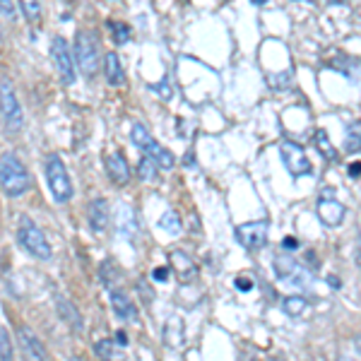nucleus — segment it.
Masks as SVG:
<instances>
[{"label": "nucleus", "instance_id": "6ab92c4d", "mask_svg": "<svg viewBox=\"0 0 361 361\" xmlns=\"http://www.w3.org/2000/svg\"><path fill=\"white\" fill-rule=\"evenodd\" d=\"M116 224H118L121 234L130 238L137 231V217H135V212H133V209L128 207V205H123V207L118 209V214H116Z\"/></svg>", "mask_w": 361, "mask_h": 361}, {"label": "nucleus", "instance_id": "aec40b11", "mask_svg": "<svg viewBox=\"0 0 361 361\" xmlns=\"http://www.w3.org/2000/svg\"><path fill=\"white\" fill-rule=\"evenodd\" d=\"M164 340H166L169 347H180V345H183V323H180V318H171L166 323Z\"/></svg>", "mask_w": 361, "mask_h": 361}, {"label": "nucleus", "instance_id": "0eeeda50", "mask_svg": "<svg viewBox=\"0 0 361 361\" xmlns=\"http://www.w3.org/2000/svg\"><path fill=\"white\" fill-rule=\"evenodd\" d=\"M51 58H54V66H56L63 82L73 85L75 82V61H73V51H70V46L63 37H56L54 42H51Z\"/></svg>", "mask_w": 361, "mask_h": 361}, {"label": "nucleus", "instance_id": "9d476101", "mask_svg": "<svg viewBox=\"0 0 361 361\" xmlns=\"http://www.w3.org/2000/svg\"><path fill=\"white\" fill-rule=\"evenodd\" d=\"M318 217L323 224L328 226H337L345 217V207H342L340 200H335V190H323L318 200Z\"/></svg>", "mask_w": 361, "mask_h": 361}, {"label": "nucleus", "instance_id": "c756f323", "mask_svg": "<svg viewBox=\"0 0 361 361\" xmlns=\"http://www.w3.org/2000/svg\"><path fill=\"white\" fill-rule=\"evenodd\" d=\"M94 352L99 354L102 359H111L114 357V340H102V342H97V347H94Z\"/></svg>", "mask_w": 361, "mask_h": 361}, {"label": "nucleus", "instance_id": "f03ea898", "mask_svg": "<svg viewBox=\"0 0 361 361\" xmlns=\"http://www.w3.org/2000/svg\"><path fill=\"white\" fill-rule=\"evenodd\" d=\"M17 241H20V246L27 250V253H32L34 258L39 260H49L51 258V243L49 238L44 236V231L39 229L37 224L32 222L29 217L22 214L20 222H17Z\"/></svg>", "mask_w": 361, "mask_h": 361}, {"label": "nucleus", "instance_id": "423d86ee", "mask_svg": "<svg viewBox=\"0 0 361 361\" xmlns=\"http://www.w3.org/2000/svg\"><path fill=\"white\" fill-rule=\"evenodd\" d=\"M75 51H78V66L80 70L92 78L99 68V44L90 32H80L75 37Z\"/></svg>", "mask_w": 361, "mask_h": 361}, {"label": "nucleus", "instance_id": "79ce46f5", "mask_svg": "<svg viewBox=\"0 0 361 361\" xmlns=\"http://www.w3.org/2000/svg\"><path fill=\"white\" fill-rule=\"evenodd\" d=\"M308 3H313V0H308Z\"/></svg>", "mask_w": 361, "mask_h": 361}, {"label": "nucleus", "instance_id": "39448f33", "mask_svg": "<svg viewBox=\"0 0 361 361\" xmlns=\"http://www.w3.org/2000/svg\"><path fill=\"white\" fill-rule=\"evenodd\" d=\"M0 114H3L8 130H22L25 126V116H22V106L15 97V87L10 80H0Z\"/></svg>", "mask_w": 361, "mask_h": 361}, {"label": "nucleus", "instance_id": "6e6552de", "mask_svg": "<svg viewBox=\"0 0 361 361\" xmlns=\"http://www.w3.org/2000/svg\"><path fill=\"white\" fill-rule=\"evenodd\" d=\"M279 154H282L284 166L289 169V173H292L294 178L311 173V161H308V154L304 152V147H299V145L292 142V140H284V142L279 145Z\"/></svg>", "mask_w": 361, "mask_h": 361}, {"label": "nucleus", "instance_id": "a19ab883", "mask_svg": "<svg viewBox=\"0 0 361 361\" xmlns=\"http://www.w3.org/2000/svg\"><path fill=\"white\" fill-rule=\"evenodd\" d=\"M328 3H345V0H328Z\"/></svg>", "mask_w": 361, "mask_h": 361}, {"label": "nucleus", "instance_id": "dca6fc26", "mask_svg": "<svg viewBox=\"0 0 361 361\" xmlns=\"http://www.w3.org/2000/svg\"><path fill=\"white\" fill-rule=\"evenodd\" d=\"M104 75H106V82L111 87H121L126 82L123 68H121V58L116 56V51H109L104 58Z\"/></svg>", "mask_w": 361, "mask_h": 361}, {"label": "nucleus", "instance_id": "cd10ccee", "mask_svg": "<svg viewBox=\"0 0 361 361\" xmlns=\"http://www.w3.org/2000/svg\"><path fill=\"white\" fill-rule=\"evenodd\" d=\"M13 357H15V352H13V345H10L8 330L0 328V359H3V361H10Z\"/></svg>", "mask_w": 361, "mask_h": 361}, {"label": "nucleus", "instance_id": "2f4dec72", "mask_svg": "<svg viewBox=\"0 0 361 361\" xmlns=\"http://www.w3.org/2000/svg\"><path fill=\"white\" fill-rule=\"evenodd\" d=\"M152 90H154L161 99H169V97H171V94H169V80H166V78L161 80V82L157 85V87H152Z\"/></svg>", "mask_w": 361, "mask_h": 361}, {"label": "nucleus", "instance_id": "393cba45", "mask_svg": "<svg viewBox=\"0 0 361 361\" xmlns=\"http://www.w3.org/2000/svg\"><path fill=\"white\" fill-rule=\"evenodd\" d=\"M306 306H308V301L304 299V296H287V299H284V304H282L284 313H289L292 318L301 316V313L306 311Z\"/></svg>", "mask_w": 361, "mask_h": 361}, {"label": "nucleus", "instance_id": "ea45409f", "mask_svg": "<svg viewBox=\"0 0 361 361\" xmlns=\"http://www.w3.org/2000/svg\"><path fill=\"white\" fill-rule=\"evenodd\" d=\"M250 3H255V5H263V3H265V0H250Z\"/></svg>", "mask_w": 361, "mask_h": 361}, {"label": "nucleus", "instance_id": "bb28decb", "mask_svg": "<svg viewBox=\"0 0 361 361\" xmlns=\"http://www.w3.org/2000/svg\"><path fill=\"white\" fill-rule=\"evenodd\" d=\"M109 29H111V37L118 46L130 42V27L126 22H109Z\"/></svg>", "mask_w": 361, "mask_h": 361}, {"label": "nucleus", "instance_id": "f3484780", "mask_svg": "<svg viewBox=\"0 0 361 361\" xmlns=\"http://www.w3.org/2000/svg\"><path fill=\"white\" fill-rule=\"evenodd\" d=\"M171 263H173V270L178 272V277L183 279V282H190V279L197 275L195 263L183 253V250H173V253H171Z\"/></svg>", "mask_w": 361, "mask_h": 361}, {"label": "nucleus", "instance_id": "473e14b6", "mask_svg": "<svg viewBox=\"0 0 361 361\" xmlns=\"http://www.w3.org/2000/svg\"><path fill=\"white\" fill-rule=\"evenodd\" d=\"M236 289H241V292H250V289H253V279L236 277Z\"/></svg>", "mask_w": 361, "mask_h": 361}, {"label": "nucleus", "instance_id": "4468645a", "mask_svg": "<svg viewBox=\"0 0 361 361\" xmlns=\"http://www.w3.org/2000/svg\"><path fill=\"white\" fill-rule=\"evenodd\" d=\"M56 308H58V316H61L70 328L75 330V333H82L85 323H82V316H80V311L75 308L66 296H56Z\"/></svg>", "mask_w": 361, "mask_h": 361}, {"label": "nucleus", "instance_id": "f257e3e1", "mask_svg": "<svg viewBox=\"0 0 361 361\" xmlns=\"http://www.w3.org/2000/svg\"><path fill=\"white\" fill-rule=\"evenodd\" d=\"M0 188L10 197H20L29 190V171L15 154L0 157Z\"/></svg>", "mask_w": 361, "mask_h": 361}, {"label": "nucleus", "instance_id": "ddd939ff", "mask_svg": "<svg viewBox=\"0 0 361 361\" xmlns=\"http://www.w3.org/2000/svg\"><path fill=\"white\" fill-rule=\"evenodd\" d=\"M87 222H90L92 231H97V234L106 231V226H109V202L104 200V197L90 202V207H87Z\"/></svg>", "mask_w": 361, "mask_h": 361}, {"label": "nucleus", "instance_id": "1a4fd4ad", "mask_svg": "<svg viewBox=\"0 0 361 361\" xmlns=\"http://www.w3.org/2000/svg\"><path fill=\"white\" fill-rule=\"evenodd\" d=\"M267 234H270V224L265 219L260 222H248V224H241L236 226V238L243 248H250V250H258L263 248L267 243Z\"/></svg>", "mask_w": 361, "mask_h": 361}, {"label": "nucleus", "instance_id": "9b49d317", "mask_svg": "<svg viewBox=\"0 0 361 361\" xmlns=\"http://www.w3.org/2000/svg\"><path fill=\"white\" fill-rule=\"evenodd\" d=\"M17 337H20V342H22V347H25V352H27L29 359H42V361L49 359V352H46L44 342L39 340L37 333H34L32 328H27V325H20V328H17Z\"/></svg>", "mask_w": 361, "mask_h": 361}, {"label": "nucleus", "instance_id": "58836bf2", "mask_svg": "<svg viewBox=\"0 0 361 361\" xmlns=\"http://www.w3.org/2000/svg\"><path fill=\"white\" fill-rule=\"evenodd\" d=\"M330 284H333V287L337 289V287H340V279H337V277H330Z\"/></svg>", "mask_w": 361, "mask_h": 361}, {"label": "nucleus", "instance_id": "7ed1b4c3", "mask_svg": "<svg viewBox=\"0 0 361 361\" xmlns=\"http://www.w3.org/2000/svg\"><path fill=\"white\" fill-rule=\"evenodd\" d=\"M46 180H49L51 195L56 202H68L73 197V183H70L68 169L58 154H49L46 159Z\"/></svg>", "mask_w": 361, "mask_h": 361}, {"label": "nucleus", "instance_id": "20e7f679", "mask_svg": "<svg viewBox=\"0 0 361 361\" xmlns=\"http://www.w3.org/2000/svg\"><path fill=\"white\" fill-rule=\"evenodd\" d=\"M130 137H133V142H135V147L142 149V154L152 157L159 169H173V154L161 147V145L149 135V130L142 123H133Z\"/></svg>", "mask_w": 361, "mask_h": 361}, {"label": "nucleus", "instance_id": "412c9836", "mask_svg": "<svg viewBox=\"0 0 361 361\" xmlns=\"http://www.w3.org/2000/svg\"><path fill=\"white\" fill-rule=\"evenodd\" d=\"M20 10L27 17L29 25L39 27L42 25V3L39 0H20Z\"/></svg>", "mask_w": 361, "mask_h": 361}, {"label": "nucleus", "instance_id": "72a5a7b5", "mask_svg": "<svg viewBox=\"0 0 361 361\" xmlns=\"http://www.w3.org/2000/svg\"><path fill=\"white\" fill-rule=\"evenodd\" d=\"M282 246H284V250H296V248H299V241H296L294 236H287L282 241Z\"/></svg>", "mask_w": 361, "mask_h": 361}, {"label": "nucleus", "instance_id": "c85d7f7f", "mask_svg": "<svg viewBox=\"0 0 361 361\" xmlns=\"http://www.w3.org/2000/svg\"><path fill=\"white\" fill-rule=\"evenodd\" d=\"M116 277H118V272L114 270V263H111V260H106V263L102 265V282H104V287H111V284L116 282Z\"/></svg>", "mask_w": 361, "mask_h": 361}, {"label": "nucleus", "instance_id": "7c9ffc66", "mask_svg": "<svg viewBox=\"0 0 361 361\" xmlns=\"http://www.w3.org/2000/svg\"><path fill=\"white\" fill-rule=\"evenodd\" d=\"M0 15L15 17V0H0Z\"/></svg>", "mask_w": 361, "mask_h": 361}, {"label": "nucleus", "instance_id": "4c0bfd02", "mask_svg": "<svg viewBox=\"0 0 361 361\" xmlns=\"http://www.w3.org/2000/svg\"><path fill=\"white\" fill-rule=\"evenodd\" d=\"M354 349H357V352L361 354V337H357V340H354Z\"/></svg>", "mask_w": 361, "mask_h": 361}, {"label": "nucleus", "instance_id": "a878e982", "mask_svg": "<svg viewBox=\"0 0 361 361\" xmlns=\"http://www.w3.org/2000/svg\"><path fill=\"white\" fill-rule=\"evenodd\" d=\"M316 145H318L320 154H323L325 159H330V161H337V152H335V149H333V145H330V137H328V133H325V130H318V133H316Z\"/></svg>", "mask_w": 361, "mask_h": 361}, {"label": "nucleus", "instance_id": "e433bc0d", "mask_svg": "<svg viewBox=\"0 0 361 361\" xmlns=\"http://www.w3.org/2000/svg\"><path fill=\"white\" fill-rule=\"evenodd\" d=\"M349 171H352V176H359V173H361V161H354Z\"/></svg>", "mask_w": 361, "mask_h": 361}, {"label": "nucleus", "instance_id": "f704fd0d", "mask_svg": "<svg viewBox=\"0 0 361 361\" xmlns=\"http://www.w3.org/2000/svg\"><path fill=\"white\" fill-rule=\"evenodd\" d=\"M152 277L157 279V282H164V279L169 277V270L166 267H157V270L152 272Z\"/></svg>", "mask_w": 361, "mask_h": 361}, {"label": "nucleus", "instance_id": "5701e85b", "mask_svg": "<svg viewBox=\"0 0 361 361\" xmlns=\"http://www.w3.org/2000/svg\"><path fill=\"white\" fill-rule=\"evenodd\" d=\"M345 149L347 152H359L361 149V121H354L345 133Z\"/></svg>", "mask_w": 361, "mask_h": 361}, {"label": "nucleus", "instance_id": "b1692460", "mask_svg": "<svg viewBox=\"0 0 361 361\" xmlns=\"http://www.w3.org/2000/svg\"><path fill=\"white\" fill-rule=\"evenodd\" d=\"M137 176L142 178V180H147V183H154V180H157V161L149 154H145L142 159H140Z\"/></svg>", "mask_w": 361, "mask_h": 361}, {"label": "nucleus", "instance_id": "a211bd4d", "mask_svg": "<svg viewBox=\"0 0 361 361\" xmlns=\"http://www.w3.org/2000/svg\"><path fill=\"white\" fill-rule=\"evenodd\" d=\"M275 272L282 279H294V284H296V279H299V275H301L299 263H296L292 255H277V258H275Z\"/></svg>", "mask_w": 361, "mask_h": 361}, {"label": "nucleus", "instance_id": "4be33fe9", "mask_svg": "<svg viewBox=\"0 0 361 361\" xmlns=\"http://www.w3.org/2000/svg\"><path fill=\"white\" fill-rule=\"evenodd\" d=\"M159 226L166 231V234H171V236H178V234H180V229H183V224H180L178 212H173V209H166V212L161 214Z\"/></svg>", "mask_w": 361, "mask_h": 361}, {"label": "nucleus", "instance_id": "c9c22d12", "mask_svg": "<svg viewBox=\"0 0 361 361\" xmlns=\"http://www.w3.org/2000/svg\"><path fill=\"white\" fill-rule=\"evenodd\" d=\"M114 342H118L121 347H126L128 345V335H126V330H118V333H116V340Z\"/></svg>", "mask_w": 361, "mask_h": 361}, {"label": "nucleus", "instance_id": "f8f14e48", "mask_svg": "<svg viewBox=\"0 0 361 361\" xmlns=\"http://www.w3.org/2000/svg\"><path fill=\"white\" fill-rule=\"evenodd\" d=\"M106 173L116 185L130 183V166H128L123 152H111L106 157Z\"/></svg>", "mask_w": 361, "mask_h": 361}, {"label": "nucleus", "instance_id": "2eb2a0df", "mask_svg": "<svg viewBox=\"0 0 361 361\" xmlns=\"http://www.w3.org/2000/svg\"><path fill=\"white\" fill-rule=\"evenodd\" d=\"M111 308L121 320H128V323L137 320V308L133 306V301L123 292H111Z\"/></svg>", "mask_w": 361, "mask_h": 361}]
</instances>
